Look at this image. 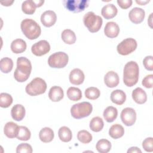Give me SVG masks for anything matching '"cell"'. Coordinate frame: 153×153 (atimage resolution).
<instances>
[{
  "label": "cell",
  "instance_id": "1",
  "mask_svg": "<svg viewBox=\"0 0 153 153\" xmlns=\"http://www.w3.org/2000/svg\"><path fill=\"white\" fill-rule=\"evenodd\" d=\"M31 71L30 60L25 57H20L17 60V68L14 72V77L18 82H25L29 78Z\"/></svg>",
  "mask_w": 153,
  "mask_h": 153
},
{
  "label": "cell",
  "instance_id": "2",
  "mask_svg": "<svg viewBox=\"0 0 153 153\" xmlns=\"http://www.w3.org/2000/svg\"><path fill=\"white\" fill-rule=\"evenodd\" d=\"M139 69L137 63L134 61L127 62L123 70V82L127 87L134 85L138 81Z\"/></svg>",
  "mask_w": 153,
  "mask_h": 153
},
{
  "label": "cell",
  "instance_id": "3",
  "mask_svg": "<svg viewBox=\"0 0 153 153\" xmlns=\"http://www.w3.org/2000/svg\"><path fill=\"white\" fill-rule=\"evenodd\" d=\"M20 27L22 32L29 39L38 38L41 32L40 26L31 19H25L21 22Z\"/></svg>",
  "mask_w": 153,
  "mask_h": 153
},
{
  "label": "cell",
  "instance_id": "4",
  "mask_svg": "<svg viewBox=\"0 0 153 153\" xmlns=\"http://www.w3.org/2000/svg\"><path fill=\"white\" fill-rule=\"evenodd\" d=\"M83 22L90 32L95 33L100 29L103 20L100 16L96 15L92 11H89L84 16Z\"/></svg>",
  "mask_w": 153,
  "mask_h": 153
},
{
  "label": "cell",
  "instance_id": "5",
  "mask_svg": "<svg viewBox=\"0 0 153 153\" xmlns=\"http://www.w3.org/2000/svg\"><path fill=\"white\" fill-rule=\"evenodd\" d=\"M47 87L45 81L41 78L36 77L33 79L30 83L27 84L25 91L29 96H35L44 93Z\"/></svg>",
  "mask_w": 153,
  "mask_h": 153
},
{
  "label": "cell",
  "instance_id": "6",
  "mask_svg": "<svg viewBox=\"0 0 153 153\" xmlns=\"http://www.w3.org/2000/svg\"><path fill=\"white\" fill-rule=\"evenodd\" d=\"M93 110L91 104L88 102H82L74 104L71 108V114L73 118L81 119L89 116Z\"/></svg>",
  "mask_w": 153,
  "mask_h": 153
},
{
  "label": "cell",
  "instance_id": "7",
  "mask_svg": "<svg viewBox=\"0 0 153 153\" xmlns=\"http://www.w3.org/2000/svg\"><path fill=\"white\" fill-rule=\"evenodd\" d=\"M68 60L69 57L66 53L59 51L50 56L48 59V64L53 68H63L67 65Z\"/></svg>",
  "mask_w": 153,
  "mask_h": 153
},
{
  "label": "cell",
  "instance_id": "8",
  "mask_svg": "<svg viewBox=\"0 0 153 153\" xmlns=\"http://www.w3.org/2000/svg\"><path fill=\"white\" fill-rule=\"evenodd\" d=\"M136 41L131 38H128L122 41L117 47L118 53L123 56L128 55L133 52L137 48Z\"/></svg>",
  "mask_w": 153,
  "mask_h": 153
},
{
  "label": "cell",
  "instance_id": "9",
  "mask_svg": "<svg viewBox=\"0 0 153 153\" xmlns=\"http://www.w3.org/2000/svg\"><path fill=\"white\" fill-rule=\"evenodd\" d=\"M63 4L65 8L72 13L83 11L88 7L89 1L87 0H65Z\"/></svg>",
  "mask_w": 153,
  "mask_h": 153
},
{
  "label": "cell",
  "instance_id": "10",
  "mask_svg": "<svg viewBox=\"0 0 153 153\" xmlns=\"http://www.w3.org/2000/svg\"><path fill=\"white\" fill-rule=\"evenodd\" d=\"M121 120L127 126H133L136 120V113L131 108H124L121 113Z\"/></svg>",
  "mask_w": 153,
  "mask_h": 153
},
{
  "label": "cell",
  "instance_id": "11",
  "mask_svg": "<svg viewBox=\"0 0 153 153\" xmlns=\"http://www.w3.org/2000/svg\"><path fill=\"white\" fill-rule=\"evenodd\" d=\"M50 50V45L46 40H41L32 45V53L36 56H41L46 54Z\"/></svg>",
  "mask_w": 153,
  "mask_h": 153
},
{
  "label": "cell",
  "instance_id": "12",
  "mask_svg": "<svg viewBox=\"0 0 153 153\" xmlns=\"http://www.w3.org/2000/svg\"><path fill=\"white\" fill-rule=\"evenodd\" d=\"M145 16V12L144 10L139 7H134L132 8L129 13L128 17L130 20L135 24H139L143 22Z\"/></svg>",
  "mask_w": 153,
  "mask_h": 153
},
{
  "label": "cell",
  "instance_id": "13",
  "mask_svg": "<svg viewBox=\"0 0 153 153\" xmlns=\"http://www.w3.org/2000/svg\"><path fill=\"white\" fill-rule=\"evenodd\" d=\"M57 20V16L56 13L51 10H47L44 11L41 16V22L42 24L49 27L53 26Z\"/></svg>",
  "mask_w": 153,
  "mask_h": 153
},
{
  "label": "cell",
  "instance_id": "14",
  "mask_svg": "<svg viewBox=\"0 0 153 153\" xmlns=\"http://www.w3.org/2000/svg\"><path fill=\"white\" fill-rule=\"evenodd\" d=\"M69 78L70 82L72 84L80 85L84 82L85 76L84 72L81 69L75 68L70 72Z\"/></svg>",
  "mask_w": 153,
  "mask_h": 153
},
{
  "label": "cell",
  "instance_id": "15",
  "mask_svg": "<svg viewBox=\"0 0 153 153\" xmlns=\"http://www.w3.org/2000/svg\"><path fill=\"white\" fill-rule=\"evenodd\" d=\"M104 82L108 87H115L118 85L120 82L118 75L114 71H109L104 76Z\"/></svg>",
  "mask_w": 153,
  "mask_h": 153
},
{
  "label": "cell",
  "instance_id": "16",
  "mask_svg": "<svg viewBox=\"0 0 153 153\" xmlns=\"http://www.w3.org/2000/svg\"><path fill=\"white\" fill-rule=\"evenodd\" d=\"M104 33L107 37L114 38L118 35L120 33V27L115 22H108L104 28Z\"/></svg>",
  "mask_w": 153,
  "mask_h": 153
},
{
  "label": "cell",
  "instance_id": "17",
  "mask_svg": "<svg viewBox=\"0 0 153 153\" xmlns=\"http://www.w3.org/2000/svg\"><path fill=\"white\" fill-rule=\"evenodd\" d=\"M25 108L20 104L15 105L11 109V115L13 120L20 121H22L25 116Z\"/></svg>",
  "mask_w": 153,
  "mask_h": 153
},
{
  "label": "cell",
  "instance_id": "18",
  "mask_svg": "<svg viewBox=\"0 0 153 153\" xmlns=\"http://www.w3.org/2000/svg\"><path fill=\"white\" fill-rule=\"evenodd\" d=\"M118 10L112 4L105 5L101 10V14L105 19H111L114 18L117 14Z\"/></svg>",
  "mask_w": 153,
  "mask_h": 153
},
{
  "label": "cell",
  "instance_id": "19",
  "mask_svg": "<svg viewBox=\"0 0 153 153\" xmlns=\"http://www.w3.org/2000/svg\"><path fill=\"white\" fill-rule=\"evenodd\" d=\"M64 96L63 90L59 86H53L49 90L48 97L53 102H59Z\"/></svg>",
  "mask_w": 153,
  "mask_h": 153
},
{
  "label": "cell",
  "instance_id": "20",
  "mask_svg": "<svg viewBox=\"0 0 153 153\" xmlns=\"http://www.w3.org/2000/svg\"><path fill=\"white\" fill-rule=\"evenodd\" d=\"M131 96L134 101L138 104H143L147 100L146 93L140 87L136 88L132 91Z\"/></svg>",
  "mask_w": 153,
  "mask_h": 153
},
{
  "label": "cell",
  "instance_id": "21",
  "mask_svg": "<svg viewBox=\"0 0 153 153\" xmlns=\"http://www.w3.org/2000/svg\"><path fill=\"white\" fill-rule=\"evenodd\" d=\"M111 100L114 103L121 105L126 100V94L121 90L118 89L114 90L111 94Z\"/></svg>",
  "mask_w": 153,
  "mask_h": 153
},
{
  "label": "cell",
  "instance_id": "22",
  "mask_svg": "<svg viewBox=\"0 0 153 153\" xmlns=\"http://www.w3.org/2000/svg\"><path fill=\"white\" fill-rule=\"evenodd\" d=\"M26 43L22 39H16L13 41L11 44V50L16 54H19L24 52L26 49Z\"/></svg>",
  "mask_w": 153,
  "mask_h": 153
},
{
  "label": "cell",
  "instance_id": "23",
  "mask_svg": "<svg viewBox=\"0 0 153 153\" xmlns=\"http://www.w3.org/2000/svg\"><path fill=\"white\" fill-rule=\"evenodd\" d=\"M54 134L53 130L47 127L42 128L39 133V139L44 143H48L51 142L54 139Z\"/></svg>",
  "mask_w": 153,
  "mask_h": 153
},
{
  "label": "cell",
  "instance_id": "24",
  "mask_svg": "<svg viewBox=\"0 0 153 153\" xmlns=\"http://www.w3.org/2000/svg\"><path fill=\"white\" fill-rule=\"evenodd\" d=\"M19 126L14 122L10 121L5 124L4 128L5 135L8 138H14L16 137Z\"/></svg>",
  "mask_w": 153,
  "mask_h": 153
},
{
  "label": "cell",
  "instance_id": "25",
  "mask_svg": "<svg viewBox=\"0 0 153 153\" xmlns=\"http://www.w3.org/2000/svg\"><path fill=\"white\" fill-rule=\"evenodd\" d=\"M118 111L117 109L114 106H108L103 111V116L105 120L108 123L113 122L117 117Z\"/></svg>",
  "mask_w": 153,
  "mask_h": 153
},
{
  "label": "cell",
  "instance_id": "26",
  "mask_svg": "<svg viewBox=\"0 0 153 153\" xmlns=\"http://www.w3.org/2000/svg\"><path fill=\"white\" fill-rule=\"evenodd\" d=\"M124 134V129L123 127L118 124H115L112 125L109 130V136L114 139H119Z\"/></svg>",
  "mask_w": 153,
  "mask_h": 153
},
{
  "label": "cell",
  "instance_id": "27",
  "mask_svg": "<svg viewBox=\"0 0 153 153\" xmlns=\"http://www.w3.org/2000/svg\"><path fill=\"white\" fill-rule=\"evenodd\" d=\"M59 137L63 142H68L71 140L72 134L70 128L66 126L61 127L58 131Z\"/></svg>",
  "mask_w": 153,
  "mask_h": 153
},
{
  "label": "cell",
  "instance_id": "28",
  "mask_svg": "<svg viewBox=\"0 0 153 153\" xmlns=\"http://www.w3.org/2000/svg\"><path fill=\"white\" fill-rule=\"evenodd\" d=\"M36 7L37 6L35 2V1L32 0L25 1L22 5V11L25 14L29 15L33 14L35 13Z\"/></svg>",
  "mask_w": 153,
  "mask_h": 153
},
{
  "label": "cell",
  "instance_id": "29",
  "mask_svg": "<svg viewBox=\"0 0 153 153\" xmlns=\"http://www.w3.org/2000/svg\"><path fill=\"white\" fill-rule=\"evenodd\" d=\"M63 41L67 44H73L76 41V35L71 29L64 30L61 34Z\"/></svg>",
  "mask_w": 153,
  "mask_h": 153
},
{
  "label": "cell",
  "instance_id": "30",
  "mask_svg": "<svg viewBox=\"0 0 153 153\" xmlns=\"http://www.w3.org/2000/svg\"><path fill=\"white\" fill-rule=\"evenodd\" d=\"M96 148L97 151L100 153H107L111 149V143L108 140L102 139L98 140Z\"/></svg>",
  "mask_w": 153,
  "mask_h": 153
},
{
  "label": "cell",
  "instance_id": "31",
  "mask_svg": "<svg viewBox=\"0 0 153 153\" xmlns=\"http://www.w3.org/2000/svg\"><path fill=\"white\" fill-rule=\"evenodd\" d=\"M68 97L72 101H78L82 98V92L81 90L77 87H71L66 92Z\"/></svg>",
  "mask_w": 153,
  "mask_h": 153
},
{
  "label": "cell",
  "instance_id": "32",
  "mask_svg": "<svg viewBox=\"0 0 153 153\" xmlns=\"http://www.w3.org/2000/svg\"><path fill=\"white\" fill-rule=\"evenodd\" d=\"M13 62L9 57L2 58L0 60V69L3 73H9L13 69Z\"/></svg>",
  "mask_w": 153,
  "mask_h": 153
},
{
  "label": "cell",
  "instance_id": "33",
  "mask_svg": "<svg viewBox=\"0 0 153 153\" xmlns=\"http://www.w3.org/2000/svg\"><path fill=\"white\" fill-rule=\"evenodd\" d=\"M104 126L103 120L99 117L93 118L90 122V128L94 132H99L101 131Z\"/></svg>",
  "mask_w": 153,
  "mask_h": 153
},
{
  "label": "cell",
  "instance_id": "34",
  "mask_svg": "<svg viewBox=\"0 0 153 153\" xmlns=\"http://www.w3.org/2000/svg\"><path fill=\"white\" fill-rule=\"evenodd\" d=\"M31 133L30 130L25 126H20L18 127L16 137L20 140L26 141L30 138Z\"/></svg>",
  "mask_w": 153,
  "mask_h": 153
},
{
  "label": "cell",
  "instance_id": "35",
  "mask_svg": "<svg viewBox=\"0 0 153 153\" xmlns=\"http://www.w3.org/2000/svg\"><path fill=\"white\" fill-rule=\"evenodd\" d=\"M85 96L90 100H95L100 95V90L94 87H90L85 90Z\"/></svg>",
  "mask_w": 153,
  "mask_h": 153
},
{
  "label": "cell",
  "instance_id": "36",
  "mask_svg": "<svg viewBox=\"0 0 153 153\" xmlns=\"http://www.w3.org/2000/svg\"><path fill=\"white\" fill-rule=\"evenodd\" d=\"M13 103L12 96L6 93H1L0 94V106L1 108H8Z\"/></svg>",
  "mask_w": 153,
  "mask_h": 153
},
{
  "label": "cell",
  "instance_id": "37",
  "mask_svg": "<svg viewBox=\"0 0 153 153\" xmlns=\"http://www.w3.org/2000/svg\"><path fill=\"white\" fill-rule=\"evenodd\" d=\"M77 138L82 143H88L92 140V135L87 130H82L78 132Z\"/></svg>",
  "mask_w": 153,
  "mask_h": 153
},
{
  "label": "cell",
  "instance_id": "38",
  "mask_svg": "<svg viewBox=\"0 0 153 153\" xmlns=\"http://www.w3.org/2000/svg\"><path fill=\"white\" fill-rule=\"evenodd\" d=\"M32 148L30 145L27 143H23L19 144L16 148L17 153H32Z\"/></svg>",
  "mask_w": 153,
  "mask_h": 153
},
{
  "label": "cell",
  "instance_id": "39",
  "mask_svg": "<svg viewBox=\"0 0 153 153\" xmlns=\"http://www.w3.org/2000/svg\"><path fill=\"white\" fill-rule=\"evenodd\" d=\"M142 147L146 152L153 151V139L152 137H147L142 142Z\"/></svg>",
  "mask_w": 153,
  "mask_h": 153
},
{
  "label": "cell",
  "instance_id": "40",
  "mask_svg": "<svg viewBox=\"0 0 153 153\" xmlns=\"http://www.w3.org/2000/svg\"><path fill=\"white\" fill-rule=\"evenodd\" d=\"M143 64L146 69L152 71L153 70V57L152 56H146L143 60Z\"/></svg>",
  "mask_w": 153,
  "mask_h": 153
},
{
  "label": "cell",
  "instance_id": "41",
  "mask_svg": "<svg viewBox=\"0 0 153 153\" xmlns=\"http://www.w3.org/2000/svg\"><path fill=\"white\" fill-rule=\"evenodd\" d=\"M152 82H153V75L150 74V75H146L143 79L142 84L145 87L147 88H151L152 87Z\"/></svg>",
  "mask_w": 153,
  "mask_h": 153
},
{
  "label": "cell",
  "instance_id": "42",
  "mask_svg": "<svg viewBox=\"0 0 153 153\" xmlns=\"http://www.w3.org/2000/svg\"><path fill=\"white\" fill-rule=\"evenodd\" d=\"M118 5L123 9H127L132 4L131 0H117Z\"/></svg>",
  "mask_w": 153,
  "mask_h": 153
},
{
  "label": "cell",
  "instance_id": "43",
  "mask_svg": "<svg viewBox=\"0 0 153 153\" xmlns=\"http://www.w3.org/2000/svg\"><path fill=\"white\" fill-rule=\"evenodd\" d=\"M133 153V152H136V153H141L142 151L138 148L136 146H133V147H131L128 150H127V153Z\"/></svg>",
  "mask_w": 153,
  "mask_h": 153
},
{
  "label": "cell",
  "instance_id": "44",
  "mask_svg": "<svg viewBox=\"0 0 153 153\" xmlns=\"http://www.w3.org/2000/svg\"><path fill=\"white\" fill-rule=\"evenodd\" d=\"M14 2V1H1V4L4 6H10Z\"/></svg>",
  "mask_w": 153,
  "mask_h": 153
},
{
  "label": "cell",
  "instance_id": "45",
  "mask_svg": "<svg viewBox=\"0 0 153 153\" xmlns=\"http://www.w3.org/2000/svg\"><path fill=\"white\" fill-rule=\"evenodd\" d=\"M35 4H36L37 7H40L42 5V4L44 2V1H41V0H39V1H35Z\"/></svg>",
  "mask_w": 153,
  "mask_h": 153
},
{
  "label": "cell",
  "instance_id": "46",
  "mask_svg": "<svg viewBox=\"0 0 153 153\" xmlns=\"http://www.w3.org/2000/svg\"><path fill=\"white\" fill-rule=\"evenodd\" d=\"M149 2V1H136V2L139 5H145L146 4L148 3Z\"/></svg>",
  "mask_w": 153,
  "mask_h": 153
},
{
  "label": "cell",
  "instance_id": "47",
  "mask_svg": "<svg viewBox=\"0 0 153 153\" xmlns=\"http://www.w3.org/2000/svg\"><path fill=\"white\" fill-rule=\"evenodd\" d=\"M152 13L151 14V15L149 16V19L148 20V24L149 25V26H150V27H151V28L152 27V26H151V25H152Z\"/></svg>",
  "mask_w": 153,
  "mask_h": 153
}]
</instances>
